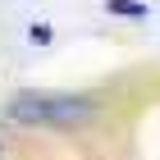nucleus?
Wrapping results in <instances>:
<instances>
[{"label":"nucleus","mask_w":160,"mask_h":160,"mask_svg":"<svg viewBox=\"0 0 160 160\" xmlns=\"http://www.w3.org/2000/svg\"><path fill=\"white\" fill-rule=\"evenodd\" d=\"M14 123L23 128H87L101 114V101L87 92H41V87H23L14 92L5 105Z\"/></svg>","instance_id":"1"},{"label":"nucleus","mask_w":160,"mask_h":160,"mask_svg":"<svg viewBox=\"0 0 160 160\" xmlns=\"http://www.w3.org/2000/svg\"><path fill=\"white\" fill-rule=\"evenodd\" d=\"M105 14H114V18H147L151 5H142V0H105Z\"/></svg>","instance_id":"2"},{"label":"nucleus","mask_w":160,"mask_h":160,"mask_svg":"<svg viewBox=\"0 0 160 160\" xmlns=\"http://www.w3.org/2000/svg\"><path fill=\"white\" fill-rule=\"evenodd\" d=\"M28 37L37 41V46H50V23H32V28H28Z\"/></svg>","instance_id":"3"},{"label":"nucleus","mask_w":160,"mask_h":160,"mask_svg":"<svg viewBox=\"0 0 160 160\" xmlns=\"http://www.w3.org/2000/svg\"><path fill=\"white\" fill-rule=\"evenodd\" d=\"M0 156H5V142H0Z\"/></svg>","instance_id":"4"}]
</instances>
